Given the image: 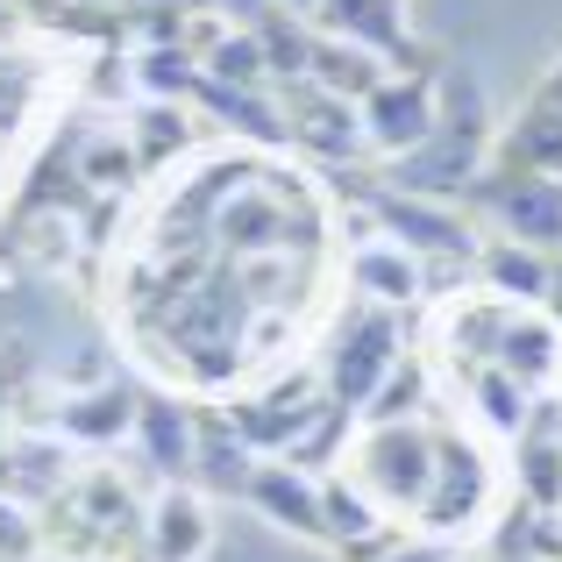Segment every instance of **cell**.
Returning a JSON list of instances; mask_svg holds the SVG:
<instances>
[{
	"label": "cell",
	"instance_id": "15",
	"mask_svg": "<svg viewBox=\"0 0 562 562\" xmlns=\"http://www.w3.org/2000/svg\"><path fill=\"white\" fill-rule=\"evenodd\" d=\"M349 285H357V300L392 306V314H413V306L427 300V271L392 243V235H371V243L349 249Z\"/></svg>",
	"mask_w": 562,
	"mask_h": 562
},
{
	"label": "cell",
	"instance_id": "2",
	"mask_svg": "<svg viewBox=\"0 0 562 562\" xmlns=\"http://www.w3.org/2000/svg\"><path fill=\"white\" fill-rule=\"evenodd\" d=\"M143 498L128 477H114V470H79V477H65L50 498H43V549H57V562H114L128 555L136 562L143 549Z\"/></svg>",
	"mask_w": 562,
	"mask_h": 562
},
{
	"label": "cell",
	"instance_id": "34",
	"mask_svg": "<svg viewBox=\"0 0 562 562\" xmlns=\"http://www.w3.org/2000/svg\"><path fill=\"white\" fill-rule=\"evenodd\" d=\"M555 398H562V371H555Z\"/></svg>",
	"mask_w": 562,
	"mask_h": 562
},
{
	"label": "cell",
	"instance_id": "26",
	"mask_svg": "<svg viewBox=\"0 0 562 562\" xmlns=\"http://www.w3.org/2000/svg\"><path fill=\"white\" fill-rule=\"evenodd\" d=\"M321 520H328V549H349V541L378 535L384 513L357 477H321Z\"/></svg>",
	"mask_w": 562,
	"mask_h": 562
},
{
	"label": "cell",
	"instance_id": "23",
	"mask_svg": "<svg viewBox=\"0 0 562 562\" xmlns=\"http://www.w3.org/2000/svg\"><path fill=\"white\" fill-rule=\"evenodd\" d=\"M186 143H192V108H186V100H150V108H136V122H128V150H136V171L171 165Z\"/></svg>",
	"mask_w": 562,
	"mask_h": 562
},
{
	"label": "cell",
	"instance_id": "27",
	"mask_svg": "<svg viewBox=\"0 0 562 562\" xmlns=\"http://www.w3.org/2000/svg\"><path fill=\"white\" fill-rule=\"evenodd\" d=\"M43 535H36V513L22 506V498L0 492V562H36Z\"/></svg>",
	"mask_w": 562,
	"mask_h": 562
},
{
	"label": "cell",
	"instance_id": "3",
	"mask_svg": "<svg viewBox=\"0 0 562 562\" xmlns=\"http://www.w3.org/2000/svg\"><path fill=\"white\" fill-rule=\"evenodd\" d=\"M492 492H498V470L484 456L477 435H456V427H435V477H427L420 498V535L435 541H463L492 520Z\"/></svg>",
	"mask_w": 562,
	"mask_h": 562
},
{
	"label": "cell",
	"instance_id": "24",
	"mask_svg": "<svg viewBox=\"0 0 562 562\" xmlns=\"http://www.w3.org/2000/svg\"><path fill=\"white\" fill-rule=\"evenodd\" d=\"M384 71H392L384 57L357 50V43H335V36H321V29H314V71H306L314 86H328V93H342V100H363Z\"/></svg>",
	"mask_w": 562,
	"mask_h": 562
},
{
	"label": "cell",
	"instance_id": "18",
	"mask_svg": "<svg viewBox=\"0 0 562 562\" xmlns=\"http://www.w3.org/2000/svg\"><path fill=\"white\" fill-rule=\"evenodd\" d=\"M492 363H506V371L520 378L527 392H549L555 371H562V328H555L549 314H541V306H513Z\"/></svg>",
	"mask_w": 562,
	"mask_h": 562
},
{
	"label": "cell",
	"instance_id": "4",
	"mask_svg": "<svg viewBox=\"0 0 562 562\" xmlns=\"http://www.w3.org/2000/svg\"><path fill=\"white\" fill-rule=\"evenodd\" d=\"M349 477L378 498V513H420L427 477H435V427L427 420H384L363 427V441L349 449Z\"/></svg>",
	"mask_w": 562,
	"mask_h": 562
},
{
	"label": "cell",
	"instance_id": "31",
	"mask_svg": "<svg viewBox=\"0 0 562 562\" xmlns=\"http://www.w3.org/2000/svg\"><path fill=\"white\" fill-rule=\"evenodd\" d=\"M278 8H285V14H300V22H314V8H321V0H278Z\"/></svg>",
	"mask_w": 562,
	"mask_h": 562
},
{
	"label": "cell",
	"instance_id": "30",
	"mask_svg": "<svg viewBox=\"0 0 562 562\" xmlns=\"http://www.w3.org/2000/svg\"><path fill=\"white\" fill-rule=\"evenodd\" d=\"M29 14H43V22H50V14H65V0H22Z\"/></svg>",
	"mask_w": 562,
	"mask_h": 562
},
{
	"label": "cell",
	"instance_id": "5",
	"mask_svg": "<svg viewBox=\"0 0 562 562\" xmlns=\"http://www.w3.org/2000/svg\"><path fill=\"white\" fill-rule=\"evenodd\" d=\"M498 235L562 257V171H513V165H484L477 186L463 192Z\"/></svg>",
	"mask_w": 562,
	"mask_h": 562
},
{
	"label": "cell",
	"instance_id": "8",
	"mask_svg": "<svg viewBox=\"0 0 562 562\" xmlns=\"http://www.w3.org/2000/svg\"><path fill=\"white\" fill-rule=\"evenodd\" d=\"M363 114V143H371V157H406L427 143V128H435V71H384L371 93L357 100Z\"/></svg>",
	"mask_w": 562,
	"mask_h": 562
},
{
	"label": "cell",
	"instance_id": "17",
	"mask_svg": "<svg viewBox=\"0 0 562 562\" xmlns=\"http://www.w3.org/2000/svg\"><path fill=\"white\" fill-rule=\"evenodd\" d=\"M549 278H555V257L513 243V235H484L477 243V285L506 306H541L549 300Z\"/></svg>",
	"mask_w": 562,
	"mask_h": 562
},
{
	"label": "cell",
	"instance_id": "33",
	"mask_svg": "<svg viewBox=\"0 0 562 562\" xmlns=\"http://www.w3.org/2000/svg\"><path fill=\"white\" fill-rule=\"evenodd\" d=\"M0 420H8V371H0Z\"/></svg>",
	"mask_w": 562,
	"mask_h": 562
},
{
	"label": "cell",
	"instance_id": "20",
	"mask_svg": "<svg viewBox=\"0 0 562 562\" xmlns=\"http://www.w3.org/2000/svg\"><path fill=\"white\" fill-rule=\"evenodd\" d=\"M57 435H65V441H86V449H108V441L136 435V392L93 384V392L65 398V406H57Z\"/></svg>",
	"mask_w": 562,
	"mask_h": 562
},
{
	"label": "cell",
	"instance_id": "21",
	"mask_svg": "<svg viewBox=\"0 0 562 562\" xmlns=\"http://www.w3.org/2000/svg\"><path fill=\"white\" fill-rule=\"evenodd\" d=\"M463 392H470V413H477L492 435H506V441L535 420V398H541V392H527L506 363H470V371H463Z\"/></svg>",
	"mask_w": 562,
	"mask_h": 562
},
{
	"label": "cell",
	"instance_id": "22",
	"mask_svg": "<svg viewBox=\"0 0 562 562\" xmlns=\"http://www.w3.org/2000/svg\"><path fill=\"white\" fill-rule=\"evenodd\" d=\"M200 79L214 86H249V93H271V57H263L257 29H221L200 50Z\"/></svg>",
	"mask_w": 562,
	"mask_h": 562
},
{
	"label": "cell",
	"instance_id": "19",
	"mask_svg": "<svg viewBox=\"0 0 562 562\" xmlns=\"http://www.w3.org/2000/svg\"><path fill=\"white\" fill-rule=\"evenodd\" d=\"M257 463H263V456L235 435L228 413H200V435H192V484H200V492H235V498H243Z\"/></svg>",
	"mask_w": 562,
	"mask_h": 562
},
{
	"label": "cell",
	"instance_id": "1",
	"mask_svg": "<svg viewBox=\"0 0 562 562\" xmlns=\"http://www.w3.org/2000/svg\"><path fill=\"white\" fill-rule=\"evenodd\" d=\"M492 114H484V93L470 71H441L435 79V128H427L420 150L392 157L384 186L420 192V200H463L477 186V171L492 165Z\"/></svg>",
	"mask_w": 562,
	"mask_h": 562
},
{
	"label": "cell",
	"instance_id": "16",
	"mask_svg": "<svg viewBox=\"0 0 562 562\" xmlns=\"http://www.w3.org/2000/svg\"><path fill=\"white\" fill-rule=\"evenodd\" d=\"M192 435H200V413L186 406V398H165V392H150V398H136V449H143V463L157 470V477H171V484H186L192 477Z\"/></svg>",
	"mask_w": 562,
	"mask_h": 562
},
{
	"label": "cell",
	"instance_id": "7",
	"mask_svg": "<svg viewBox=\"0 0 562 562\" xmlns=\"http://www.w3.org/2000/svg\"><path fill=\"white\" fill-rule=\"evenodd\" d=\"M398 357H406V349H398V314H392V306L357 300L342 321H335L328 349H321V384H328L335 406L357 413L363 398L384 384V371H392Z\"/></svg>",
	"mask_w": 562,
	"mask_h": 562
},
{
	"label": "cell",
	"instance_id": "32",
	"mask_svg": "<svg viewBox=\"0 0 562 562\" xmlns=\"http://www.w3.org/2000/svg\"><path fill=\"white\" fill-rule=\"evenodd\" d=\"M492 562H541V555H513V549H498V555H492Z\"/></svg>",
	"mask_w": 562,
	"mask_h": 562
},
{
	"label": "cell",
	"instance_id": "14",
	"mask_svg": "<svg viewBox=\"0 0 562 562\" xmlns=\"http://www.w3.org/2000/svg\"><path fill=\"white\" fill-rule=\"evenodd\" d=\"M513 484L520 506L562 513V398H535V420L513 435Z\"/></svg>",
	"mask_w": 562,
	"mask_h": 562
},
{
	"label": "cell",
	"instance_id": "6",
	"mask_svg": "<svg viewBox=\"0 0 562 562\" xmlns=\"http://www.w3.org/2000/svg\"><path fill=\"white\" fill-rule=\"evenodd\" d=\"M371 228H384L413 263H420V271H427V292H435V271H441V263L477 271V235H470V221L456 214L449 200H420V192L378 186L371 192Z\"/></svg>",
	"mask_w": 562,
	"mask_h": 562
},
{
	"label": "cell",
	"instance_id": "12",
	"mask_svg": "<svg viewBox=\"0 0 562 562\" xmlns=\"http://www.w3.org/2000/svg\"><path fill=\"white\" fill-rule=\"evenodd\" d=\"M492 165H513V171H562V57L541 71V86L527 93V108L513 114V128L492 143Z\"/></svg>",
	"mask_w": 562,
	"mask_h": 562
},
{
	"label": "cell",
	"instance_id": "13",
	"mask_svg": "<svg viewBox=\"0 0 562 562\" xmlns=\"http://www.w3.org/2000/svg\"><path fill=\"white\" fill-rule=\"evenodd\" d=\"M214 549V513H206V492H186V484H165L143 513V549L136 562H200Z\"/></svg>",
	"mask_w": 562,
	"mask_h": 562
},
{
	"label": "cell",
	"instance_id": "28",
	"mask_svg": "<svg viewBox=\"0 0 562 562\" xmlns=\"http://www.w3.org/2000/svg\"><path fill=\"white\" fill-rule=\"evenodd\" d=\"M378 562H456V549H449V541H435V535H398Z\"/></svg>",
	"mask_w": 562,
	"mask_h": 562
},
{
	"label": "cell",
	"instance_id": "11",
	"mask_svg": "<svg viewBox=\"0 0 562 562\" xmlns=\"http://www.w3.org/2000/svg\"><path fill=\"white\" fill-rule=\"evenodd\" d=\"M243 498L278 527V535L328 541V520H321V477H314V470H300V463H285V456H263V463L249 470V492Z\"/></svg>",
	"mask_w": 562,
	"mask_h": 562
},
{
	"label": "cell",
	"instance_id": "9",
	"mask_svg": "<svg viewBox=\"0 0 562 562\" xmlns=\"http://www.w3.org/2000/svg\"><path fill=\"white\" fill-rule=\"evenodd\" d=\"M271 100H278V114H285V143H300V150L328 157V165H335V157L371 150V143H363L357 100L328 93V86H314V79H278Z\"/></svg>",
	"mask_w": 562,
	"mask_h": 562
},
{
	"label": "cell",
	"instance_id": "25",
	"mask_svg": "<svg viewBox=\"0 0 562 562\" xmlns=\"http://www.w3.org/2000/svg\"><path fill=\"white\" fill-rule=\"evenodd\" d=\"M427 392H435V378H427V363L420 357H398L392 371H384V384L371 398H363V427H384V420H420L427 413Z\"/></svg>",
	"mask_w": 562,
	"mask_h": 562
},
{
	"label": "cell",
	"instance_id": "29",
	"mask_svg": "<svg viewBox=\"0 0 562 562\" xmlns=\"http://www.w3.org/2000/svg\"><path fill=\"white\" fill-rule=\"evenodd\" d=\"M541 314L562 328V257H555V278H549V300H541Z\"/></svg>",
	"mask_w": 562,
	"mask_h": 562
},
{
	"label": "cell",
	"instance_id": "10",
	"mask_svg": "<svg viewBox=\"0 0 562 562\" xmlns=\"http://www.w3.org/2000/svg\"><path fill=\"white\" fill-rule=\"evenodd\" d=\"M314 29L335 43H357V50L384 57L392 71H420V43L406 29V0H321Z\"/></svg>",
	"mask_w": 562,
	"mask_h": 562
}]
</instances>
